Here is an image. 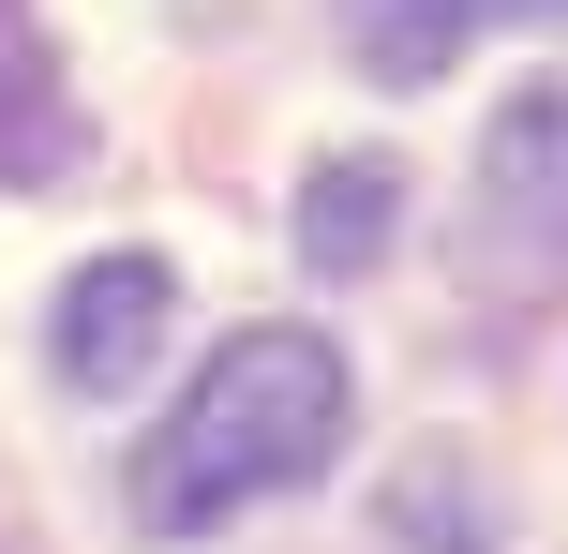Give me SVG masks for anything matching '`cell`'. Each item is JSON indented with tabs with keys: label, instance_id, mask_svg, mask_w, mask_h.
<instances>
[{
	"label": "cell",
	"instance_id": "1",
	"mask_svg": "<svg viewBox=\"0 0 568 554\" xmlns=\"http://www.w3.org/2000/svg\"><path fill=\"white\" fill-rule=\"evenodd\" d=\"M344 450V360L329 330H225V345L195 360V390L165 405V435L135 450V525L150 540H210L225 510L255 495H300V480H329Z\"/></svg>",
	"mask_w": 568,
	"mask_h": 554
},
{
	"label": "cell",
	"instance_id": "2",
	"mask_svg": "<svg viewBox=\"0 0 568 554\" xmlns=\"http://www.w3.org/2000/svg\"><path fill=\"white\" fill-rule=\"evenodd\" d=\"M165 255H90L75 285L45 300V375L60 390H135L150 375V345H165Z\"/></svg>",
	"mask_w": 568,
	"mask_h": 554
},
{
	"label": "cell",
	"instance_id": "3",
	"mask_svg": "<svg viewBox=\"0 0 568 554\" xmlns=\"http://www.w3.org/2000/svg\"><path fill=\"white\" fill-rule=\"evenodd\" d=\"M479 240H524V255H568V75L524 90L479 150Z\"/></svg>",
	"mask_w": 568,
	"mask_h": 554
},
{
	"label": "cell",
	"instance_id": "4",
	"mask_svg": "<svg viewBox=\"0 0 568 554\" xmlns=\"http://www.w3.org/2000/svg\"><path fill=\"white\" fill-rule=\"evenodd\" d=\"M75 150H90V120H75V90H60L45 16L0 0V180H75Z\"/></svg>",
	"mask_w": 568,
	"mask_h": 554
},
{
	"label": "cell",
	"instance_id": "5",
	"mask_svg": "<svg viewBox=\"0 0 568 554\" xmlns=\"http://www.w3.org/2000/svg\"><path fill=\"white\" fill-rule=\"evenodd\" d=\"M389 225H404V165L389 150H329V165L300 180V255L314 270H374Z\"/></svg>",
	"mask_w": 568,
	"mask_h": 554
},
{
	"label": "cell",
	"instance_id": "6",
	"mask_svg": "<svg viewBox=\"0 0 568 554\" xmlns=\"http://www.w3.org/2000/svg\"><path fill=\"white\" fill-rule=\"evenodd\" d=\"M329 30L374 90H434L464 60V30H479V0H329Z\"/></svg>",
	"mask_w": 568,
	"mask_h": 554
},
{
	"label": "cell",
	"instance_id": "7",
	"mask_svg": "<svg viewBox=\"0 0 568 554\" xmlns=\"http://www.w3.org/2000/svg\"><path fill=\"white\" fill-rule=\"evenodd\" d=\"M524 16H568V0H524Z\"/></svg>",
	"mask_w": 568,
	"mask_h": 554
}]
</instances>
